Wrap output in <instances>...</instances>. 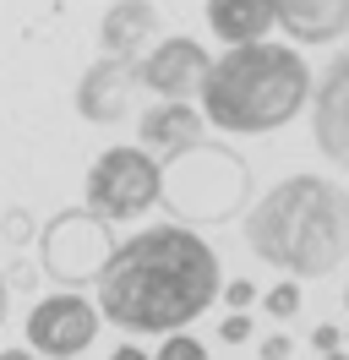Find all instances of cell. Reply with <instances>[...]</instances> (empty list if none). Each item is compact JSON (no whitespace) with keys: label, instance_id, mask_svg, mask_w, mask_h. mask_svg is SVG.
Listing matches in <instances>:
<instances>
[{"label":"cell","instance_id":"obj_7","mask_svg":"<svg viewBox=\"0 0 349 360\" xmlns=\"http://www.w3.org/2000/svg\"><path fill=\"white\" fill-rule=\"evenodd\" d=\"M99 338V306L77 290L44 295L27 316V349L39 360H77Z\"/></svg>","mask_w":349,"mask_h":360},{"label":"cell","instance_id":"obj_15","mask_svg":"<svg viewBox=\"0 0 349 360\" xmlns=\"http://www.w3.org/2000/svg\"><path fill=\"white\" fill-rule=\"evenodd\" d=\"M305 306V295H300V278H279L273 290L262 295V311L273 316V322H289V316Z\"/></svg>","mask_w":349,"mask_h":360},{"label":"cell","instance_id":"obj_26","mask_svg":"<svg viewBox=\"0 0 349 360\" xmlns=\"http://www.w3.org/2000/svg\"><path fill=\"white\" fill-rule=\"evenodd\" d=\"M344 344H349V322H344Z\"/></svg>","mask_w":349,"mask_h":360},{"label":"cell","instance_id":"obj_25","mask_svg":"<svg viewBox=\"0 0 349 360\" xmlns=\"http://www.w3.org/2000/svg\"><path fill=\"white\" fill-rule=\"evenodd\" d=\"M322 360H349V355H344V349H333V355H322Z\"/></svg>","mask_w":349,"mask_h":360},{"label":"cell","instance_id":"obj_27","mask_svg":"<svg viewBox=\"0 0 349 360\" xmlns=\"http://www.w3.org/2000/svg\"><path fill=\"white\" fill-rule=\"evenodd\" d=\"M344 306H349V290H344Z\"/></svg>","mask_w":349,"mask_h":360},{"label":"cell","instance_id":"obj_13","mask_svg":"<svg viewBox=\"0 0 349 360\" xmlns=\"http://www.w3.org/2000/svg\"><path fill=\"white\" fill-rule=\"evenodd\" d=\"M137 136H142V148H153L158 158L170 153H186V148H196L202 142V115L191 110V104H153L142 120H137Z\"/></svg>","mask_w":349,"mask_h":360},{"label":"cell","instance_id":"obj_12","mask_svg":"<svg viewBox=\"0 0 349 360\" xmlns=\"http://www.w3.org/2000/svg\"><path fill=\"white\" fill-rule=\"evenodd\" d=\"M153 33H158V6L153 0H115L99 22V44H104V55L137 60Z\"/></svg>","mask_w":349,"mask_h":360},{"label":"cell","instance_id":"obj_4","mask_svg":"<svg viewBox=\"0 0 349 360\" xmlns=\"http://www.w3.org/2000/svg\"><path fill=\"white\" fill-rule=\"evenodd\" d=\"M246 197H251V169L229 148L196 142L158 164V202L180 224H224L246 207Z\"/></svg>","mask_w":349,"mask_h":360},{"label":"cell","instance_id":"obj_11","mask_svg":"<svg viewBox=\"0 0 349 360\" xmlns=\"http://www.w3.org/2000/svg\"><path fill=\"white\" fill-rule=\"evenodd\" d=\"M273 22L295 44H333L349 33V0H273Z\"/></svg>","mask_w":349,"mask_h":360},{"label":"cell","instance_id":"obj_19","mask_svg":"<svg viewBox=\"0 0 349 360\" xmlns=\"http://www.w3.org/2000/svg\"><path fill=\"white\" fill-rule=\"evenodd\" d=\"M251 333H257V328H251V316H246V311H229L224 322H218V338H224V344H246Z\"/></svg>","mask_w":349,"mask_h":360},{"label":"cell","instance_id":"obj_3","mask_svg":"<svg viewBox=\"0 0 349 360\" xmlns=\"http://www.w3.org/2000/svg\"><path fill=\"white\" fill-rule=\"evenodd\" d=\"M202 120L235 136H262L289 126L311 98V71L284 44H229L202 77Z\"/></svg>","mask_w":349,"mask_h":360},{"label":"cell","instance_id":"obj_20","mask_svg":"<svg viewBox=\"0 0 349 360\" xmlns=\"http://www.w3.org/2000/svg\"><path fill=\"white\" fill-rule=\"evenodd\" d=\"M311 349H317V355H333V349H344V328H338V322H322V328H311Z\"/></svg>","mask_w":349,"mask_h":360},{"label":"cell","instance_id":"obj_10","mask_svg":"<svg viewBox=\"0 0 349 360\" xmlns=\"http://www.w3.org/2000/svg\"><path fill=\"white\" fill-rule=\"evenodd\" d=\"M131 93H137V60H120V55H104L82 71L77 82V110L93 126H109L131 110Z\"/></svg>","mask_w":349,"mask_h":360},{"label":"cell","instance_id":"obj_23","mask_svg":"<svg viewBox=\"0 0 349 360\" xmlns=\"http://www.w3.org/2000/svg\"><path fill=\"white\" fill-rule=\"evenodd\" d=\"M6 306H11V284H6V273H0V328H6Z\"/></svg>","mask_w":349,"mask_h":360},{"label":"cell","instance_id":"obj_2","mask_svg":"<svg viewBox=\"0 0 349 360\" xmlns=\"http://www.w3.org/2000/svg\"><path fill=\"white\" fill-rule=\"evenodd\" d=\"M246 246L289 278H327L349 262V191L327 175H289L246 213Z\"/></svg>","mask_w":349,"mask_h":360},{"label":"cell","instance_id":"obj_8","mask_svg":"<svg viewBox=\"0 0 349 360\" xmlns=\"http://www.w3.org/2000/svg\"><path fill=\"white\" fill-rule=\"evenodd\" d=\"M208 66H213V55L196 44V39H164L148 55H137V88L158 93L170 104H186V98H196Z\"/></svg>","mask_w":349,"mask_h":360},{"label":"cell","instance_id":"obj_17","mask_svg":"<svg viewBox=\"0 0 349 360\" xmlns=\"http://www.w3.org/2000/svg\"><path fill=\"white\" fill-rule=\"evenodd\" d=\"M0 229H6V240H11V246H27V240H33V213H27V207H11Z\"/></svg>","mask_w":349,"mask_h":360},{"label":"cell","instance_id":"obj_18","mask_svg":"<svg viewBox=\"0 0 349 360\" xmlns=\"http://www.w3.org/2000/svg\"><path fill=\"white\" fill-rule=\"evenodd\" d=\"M218 295L229 300V311H246V306H257V284H251V278H229V284H218Z\"/></svg>","mask_w":349,"mask_h":360},{"label":"cell","instance_id":"obj_14","mask_svg":"<svg viewBox=\"0 0 349 360\" xmlns=\"http://www.w3.org/2000/svg\"><path fill=\"white\" fill-rule=\"evenodd\" d=\"M208 27L224 44H257L273 27V0H208Z\"/></svg>","mask_w":349,"mask_h":360},{"label":"cell","instance_id":"obj_24","mask_svg":"<svg viewBox=\"0 0 349 360\" xmlns=\"http://www.w3.org/2000/svg\"><path fill=\"white\" fill-rule=\"evenodd\" d=\"M0 360H39V355H33V349H22V344H17V349H0Z\"/></svg>","mask_w":349,"mask_h":360},{"label":"cell","instance_id":"obj_22","mask_svg":"<svg viewBox=\"0 0 349 360\" xmlns=\"http://www.w3.org/2000/svg\"><path fill=\"white\" fill-rule=\"evenodd\" d=\"M109 360H153V355H148V349H137V344H120Z\"/></svg>","mask_w":349,"mask_h":360},{"label":"cell","instance_id":"obj_6","mask_svg":"<svg viewBox=\"0 0 349 360\" xmlns=\"http://www.w3.org/2000/svg\"><path fill=\"white\" fill-rule=\"evenodd\" d=\"M87 213H99L109 224L142 219L158 202V158L148 148H109L87 169Z\"/></svg>","mask_w":349,"mask_h":360},{"label":"cell","instance_id":"obj_21","mask_svg":"<svg viewBox=\"0 0 349 360\" xmlns=\"http://www.w3.org/2000/svg\"><path fill=\"white\" fill-rule=\"evenodd\" d=\"M257 355L262 360H289V355H295V338H289V333H267L257 344Z\"/></svg>","mask_w":349,"mask_h":360},{"label":"cell","instance_id":"obj_1","mask_svg":"<svg viewBox=\"0 0 349 360\" xmlns=\"http://www.w3.org/2000/svg\"><path fill=\"white\" fill-rule=\"evenodd\" d=\"M99 284V316L120 333H180L218 300V257L186 224H153L109 251Z\"/></svg>","mask_w":349,"mask_h":360},{"label":"cell","instance_id":"obj_5","mask_svg":"<svg viewBox=\"0 0 349 360\" xmlns=\"http://www.w3.org/2000/svg\"><path fill=\"white\" fill-rule=\"evenodd\" d=\"M109 251H115V229L109 219L87 213V207H65L55 213L39 235V262H44V278H55L61 290H82L104 273Z\"/></svg>","mask_w":349,"mask_h":360},{"label":"cell","instance_id":"obj_16","mask_svg":"<svg viewBox=\"0 0 349 360\" xmlns=\"http://www.w3.org/2000/svg\"><path fill=\"white\" fill-rule=\"evenodd\" d=\"M153 360H208V344L180 328V333H164V344H158V355H153Z\"/></svg>","mask_w":349,"mask_h":360},{"label":"cell","instance_id":"obj_9","mask_svg":"<svg viewBox=\"0 0 349 360\" xmlns=\"http://www.w3.org/2000/svg\"><path fill=\"white\" fill-rule=\"evenodd\" d=\"M311 136L317 153L349 175V49H338V60L327 66V77L317 82V104H311Z\"/></svg>","mask_w":349,"mask_h":360}]
</instances>
